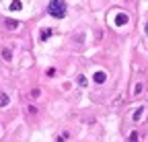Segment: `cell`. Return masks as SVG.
<instances>
[{
	"instance_id": "cell-1",
	"label": "cell",
	"mask_w": 148,
	"mask_h": 142,
	"mask_svg": "<svg viewBox=\"0 0 148 142\" xmlns=\"http://www.w3.org/2000/svg\"><path fill=\"white\" fill-rule=\"evenodd\" d=\"M47 14L53 19H64L66 16V2L64 0H51L47 4Z\"/></svg>"
},
{
	"instance_id": "cell-2",
	"label": "cell",
	"mask_w": 148,
	"mask_h": 142,
	"mask_svg": "<svg viewBox=\"0 0 148 142\" xmlns=\"http://www.w3.org/2000/svg\"><path fill=\"white\" fill-rule=\"evenodd\" d=\"M127 21H130V16H127L125 12H119V14L115 16V25H117V27H123V25H127Z\"/></svg>"
},
{
	"instance_id": "cell-3",
	"label": "cell",
	"mask_w": 148,
	"mask_h": 142,
	"mask_svg": "<svg viewBox=\"0 0 148 142\" xmlns=\"http://www.w3.org/2000/svg\"><path fill=\"white\" fill-rule=\"evenodd\" d=\"M92 80H95L97 84H103V82L107 80V74H105V72H101V70H99V72H95V76H92Z\"/></svg>"
},
{
	"instance_id": "cell-4",
	"label": "cell",
	"mask_w": 148,
	"mask_h": 142,
	"mask_svg": "<svg viewBox=\"0 0 148 142\" xmlns=\"http://www.w3.org/2000/svg\"><path fill=\"white\" fill-rule=\"evenodd\" d=\"M51 35H53V29L45 27V29L41 31V35H39V39H41V41H45V39H49V37H51Z\"/></svg>"
},
{
	"instance_id": "cell-5",
	"label": "cell",
	"mask_w": 148,
	"mask_h": 142,
	"mask_svg": "<svg viewBox=\"0 0 148 142\" xmlns=\"http://www.w3.org/2000/svg\"><path fill=\"white\" fill-rule=\"evenodd\" d=\"M10 103V99H8V95L6 93H0V107H6V105Z\"/></svg>"
},
{
	"instance_id": "cell-6",
	"label": "cell",
	"mask_w": 148,
	"mask_h": 142,
	"mask_svg": "<svg viewBox=\"0 0 148 142\" xmlns=\"http://www.w3.org/2000/svg\"><path fill=\"white\" fill-rule=\"evenodd\" d=\"M23 8V4H21V0H12V2H10V10L12 12H16V10H21Z\"/></svg>"
},
{
	"instance_id": "cell-7",
	"label": "cell",
	"mask_w": 148,
	"mask_h": 142,
	"mask_svg": "<svg viewBox=\"0 0 148 142\" xmlns=\"http://www.w3.org/2000/svg\"><path fill=\"white\" fill-rule=\"evenodd\" d=\"M2 58H4L6 62H10V60H12V51H10L8 47H4V49H2Z\"/></svg>"
},
{
	"instance_id": "cell-8",
	"label": "cell",
	"mask_w": 148,
	"mask_h": 142,
	"mask_svg": "<svg viewBox=\"0 0 148 142\" xmlns=\"http://www.w3.org/2000/svg\"><path fill=\"white\" fill-rule=\"evenodd\" d=\"M6 27H8V29H16V27H18V23H16L14 19H6Z\"/></svg>"
},
{
	"instance_id": "cell-9",
	"label": "cell",
	"mask_w": 148,
	"mask_h": 142,
	"mask_svg": "<svg viewBox=\"0 0 148 142\" xmlns=\"http://www.w3.org/2000/svg\"><path fill=\"white\" fill-rule=\"evenodd\" d=\"M76 80H78V84H80V86H86V84H88V80H86V76H84V74H80Z\"/></svg>"
},
{
	"instance_id": "cell-10",
	"label": "cell",
	"mask_w": 148,
	"mask_h": 142,
	"mask_svg": "<svg viewBox=\"0 0 148 142\" xmlns=\"http://www.w3.org/2000/svg\"><path fill=\"white\" fill-rule=\"evenodd\" d=\"M142 113H144V107H138V109H136V111H134V119H136V121H138V119H140V117H142Z\"/></svg>"
},
{
	"instance_id": "cell-11",
	"label": "cell",
	"mask_w": 148,
	"mask_h": 142,
	"mask_svg": "<svg viewBox=\"0 0 148 142\" xmlns=\"http://www.w3.org/2000/svg\"><path fill=\"white\" fill-rule=\"evenodd\" d=\"M140 93H142V84H140V82H138V84H136V86H134V95H136V97H138V95H140Z\"/></svg>"
},
{
	"instance_id": "cell-12",
	"label": "cell",
	"mask_w": 148,
	"mask_h": 142,
	"mask_svg": "<svg viewBox=\"0 0 148 142\" xmlns=\"http://www.w3.org/2000/svg\"><path fill=\"white\" fill-rule=\"evenodd\" d=\"M130 142H138V132H132V134H130Z\"/></svg>"
},
{
	"instance_id": "cell-13",
	"label": "cell",
	"mask_w": 148,
	"mask_h": 142,
	"mask_svg": "<svg viewBox=\"0 0 148 142\" xmlns=\"http://www.w3.org/2000/svg\"><path fill=\"white\" fill-rule=\"evenodd\" d=\"M37 97H39V88H33V91H31V99H37Z\"/></svg>"
},
{
	"instance_id": "cell-14",
	"label": "cell",
	"mask_w": 148,
	"mask_h": 142,
	"mask_svg": "<svg viewBox=\"0 0 148 142\" xmlns=\"http://www.w3.org/2000/svg\"><path fill=\"white\" fill-rule=\"evenodd\" d=\"M146 35H148V23H146Z\"/></svg>"
}]
</instances>
